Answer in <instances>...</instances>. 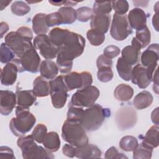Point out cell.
<instances>
[{
	"label": "cell",
	"mask_w": 159,
	"mask_h": 159,
	"mask_svg": "<svg viewBox=\"0 0 159 159\" xmlns=\"http://www.w3.org/2000/svg\"><path fill=\"white\" fill-rule=\"evenodd\" d=\"M48 37L59 48L56 61L58 70L61 73H70L73 60L84 52L86 43L84 38L79 34L59 27L52 29Z\"/></svg>",
	"instance_id": "1"
},
{
	"label": "cell",
	"mask_w": 159,
	"mask_h": 159,
	"mask_svg": "<svg viewBox=\"0 0 159 159\" xmlns=\"http://www.w3.org/2000/svg\"><path fill=\"white\" fill-rule=\"evenodd\" d=\"M110 114L109 109L103 108L101 105L94 104L86 109H83L78 122L86 131H95L101 127L105 119L110 116Z\"/></svg>",
	"instance_id": "2"
},
{
	"label": "cell",
	"mask_w": 159,
	"mask_h": 159,
	"mask_svg": "<svg viewBox=\"0 0 159 159\" xmlns=\"http://www.w3.org/2000/svg\"><path fill=\"white\" fill-rule=\"evenodd\" d=\"M35 122L36 118L29 111V109L17 106L16 117H12L10 120L9 129L14 135L21 137L29 132Z\"/></svg>",
	"instance_id": "3"
},
{
	"label": "cell",
	"mask_w": 159,
	"mask_h": 159,
	"mask_svg": "<svg viewBox=\"0 0 159 159\" xmlns=\"http://www.w3.org/2000/svg\"><path fill=\"white\" fill-rule=\"evenodd\" d=\"M61 137L65 142L77 147L88 143L89 139L81 124L76 120L66 119L61 127Z\"/></svg>",
	"instance_id": "4"
},
{
	"label": "cell",
	"mask_w": 159,
	"mask_h": 159,
	"mask_svg": "<svg viewBox=\"0 0 159 159\" xmlns=\"http://www.w3.org/2000/svg\"><path fill=\"white\" fill-rule=\"evenodd\" d=\"M17 144L24 159H53L55 157L51 152L38 145L32 135L19 137Z\"/></svg>",
	"instance_id": "5"
},
{
	"label": "cell",
	"mask_w": 159,
	"mask_h": 159,
	"mask_svg": "<svg viewBox=\"0 0 159 159\" xmlns=\"http://www.w3.org/2000/svg\"><path fill=\"white\" fill-rule=\"evenodd\" d=\"M100 95L99 90L94 86H88L78 89L72 96L69 106L78 107H89L95 104Z\"/></svg>",
	"instance_id": "6"
},
{
	"label": "cell",
	"mask_w": 159,
	"mask_h": 159,
	"mask_svg": "<svg viewBox=\"0 0 159 159\" xmlns=\"http://www.w3.org/2000/svg\"><path fill=\"white\" fill-rule=\"evenodd\" d=\"M40 60L39 55L34 47L27 50L20 58H15L12 62L17 66L20 73L28 71L36 73L40 69Z\"/></svg>",
	"instance_id": "7"
},
{
	"label": "cell",
	"mask_w": 159,
	"mask_h": 159,
	"mask_svg": "<svg viewBox=\"0 0 159 159\" xmlns=\"http://www.w3.org/2000/svg\"><path fill=\"white\" fill-rule=\"evenodd\" d=\"M50 95L53 106L56 109L64 107L67 101L68 90L65 86L63 76L60 75L50 80Z\"/></svg>",
	"instance_id": "8"
},
{
	"label": "cell",
	"mask_w": 159,
	"mask_h": 159,
	"mask_svg": "<svg viewBox=\"0 0 159 159\" xmlns=\"http://www.w3.org/2000/svg\"><path fill=\"white\" fill-rule=\"evenodd\" d=\"M5 43L13 51L16 58H20L27 50L34 47L32 39L24 37L14 31L6 35Z\"/></svg>",
	"instance_id": "9"
},
{
	"label": "cell",
	"mask_w": 159,
	"mask_h": 159,
	"mask_svg": "<svg viewBox=\"0 0 159 159\" xmlns=\"http://www.w3.org/2000/svg\"><path fill=\"white\" fill-rule=\"evenodd\" d=\"M132 32V29L129 25L127 16L114 13L113 15L110 34L111 37L118 41L125 40Z\"/></svg>",
	"instance_id": "10"
},
{
	"label": "cell",
	"mask_w": 159,
	"mask_h": 159,
	"mask_svg": "<svg viewBox=\"0 0 159 159\" xmlns=\"http://www.w3.org/2000/svg\"><path fill=\"white\" fill-rule=\"evenodd\" d=\"M63 76L68 91L76 89H83L91 85L93 83L92 75L88 71L81 73L73 71L67 73Z\"/></svg>",
	"instance_id": "11"
},
{
	"label": "cell",
	"mask_w": 159,
	"mask_h": 159,
	"mask_svg": "<svg viewBox=\"0 0 159 159\" xmlns=\"http://www.w3.org/2000/svg\"><path fill=\"white\" fill-rule=\"evenodd\" d=\"M33 45L39 50L40 54L46 60H52L57 57L59 48L50 40L48 35L45 34L37 35L33 41Z\"/></svg>",
	"instance_id": "12"
},
{
	"label": "cell",
	"mask_w": 159,
	"mask_h": 159,
	"mask_svg": "<svg viewBox=\"0 0 159 159\" xmlns=\"http://www.w3.org/2000/svg\"><path fill=\"white\" fill-rule=\"evenodd\" d=\"M115 119L119 129L127 130L135 125L137 120V112L131 107H124L117 111Z\"/></svg>",
	"instance_id": "13"
},
{
	"label": "cell",
	"mask_w": 159,
	"mask_h": 159,
	"mask_svg": "<svg viewBox=\"0 0 159 159\" xmlns=\"http://www.w3.org/2000/svg\"><path fill=\"white\" fill-rule=\"evenodd\" d=\"M151 69L147 68L141 64L135 65L132 70L131 81L141 89H145L148 86L152 81L153 72Z\"/></svg>",
	"instance_id": "14"
},
{
	"label": "cell",
	"mask_w": 159,
	"mask_h": 159,
	"mask_svg": "<svg viewBox=\"0 0 159 159\" xmlns=\"http://www.w3.org/2000/svg\"><path fill=\"white\" fill-rule=\"evenodd\" d=\"M141 65L155 71L159 60V48L158 43L151 44L140 55Z\"/></svg>",
	"instance_id": "15"
},
{
	"label": "cell",
	"mask_w": 159,
	"mask_h": 159,
	"mask_svg": "<svg viewBox=\"0 0 159 159\" xmlns=\"http://www.w3.org/2000/svg\"><path fill=\"white\" fill-rule=\"evenodd\" d=\"M142 47L135 37L132 40L131 45L125 47L121 52V58L131 66L137 65L140 60Z\"/></svg>",
	"instance_id": "16"
},
{
	"label": "cell",
	"mask_w": 159,
	"mask_h": 159,
	"mask_svg": "<svg viewBox=\"0 0 159 159\" xmlns=\"http://www.w3.org/2000/svg\"><path fill=\"white\" fill-rule=\"evenodd\" d=\"M16 104V94L9 90H1L0 112L2 116H8L10 114Z\"/></svg>",
	"instance_id": "17"
},
{
	"label": "cell",
	"mask_w": 159,
	"mask_h": 159,
	"mask_svg": "<svg viewBox=\"0 0 159 159\" xmlns=\"http://www.w3.org/2000/svg\"><path fill=\"white\" fill-rule=\"evenodd\" d=\"M147 19L146 13L143 10L139 7L130 10L127 16L130 26L136 30H141L147 27Z\"/></svg>",
	"instance_id": "18"
},
{
	"label": "cell",
	"mask_w": 159,
	"mask_h": 159,
	"mask_svg": "<svg viewBox=\"0 0 159 159\" xmlns=\"http://www.w3.org/2000/svg\"><path fill=\"white\" fill-rule=\"evenodd\" d=\"M19 69L14 62H9L1 70V83L4 86L14 84L17 80Z\"/></svg>",
	"instance_id": "19"
},
{
	"label": "cell",
	"mask_w": 159,
	"mask_h": 159,
	"mask_svg": "<svg viewBox=\"0 0 159 159\" xmlns=\"http://www.w3.org/2000/svg\"><path fill=\"white\" fill-rule=\"evenodd\" d=\"M101 150L94 144L87 143L76 147L75 157L78 158H99L101 157Z\"/></svg>",
	"instance_id": "20"
},
{
	"label": "cell",
	"mask_w": 159,
	"mask_h": 159,
	"mask_svg": "<svg viewBox=\"0 0 159 159\" xmlns=\"http://www.w3.org/2000/svg\"><path fill=\"white\" fill-rule=\"evenodd\" d=\"M111 16L109 14H94L91 19V29L106 34L109 28Z\"/></svg>",
	"instance_id": "21"
},
{
	"label": "cell",
	"mask_w": 159,
	"mask_h": 159,
	"mask_svg": "<svg viewBox=\"0 0 159 159\" xmlns=\"http://www.w3.org/2000/svg\"><path fill=\"white\" fill-rule=\"evenodd\" d=\"M17 105L23 108L29 109L37 100V96L32 90H16Z\"/></svg>",
	"instance_id": "22"
},
{
	"label": "cell",
	"mask_w": 159,
	"mask_h": 159,
	"mask_svg": "<svg viewBox=\"0 0 159 159\" xmlns=\"http://www.w3.org/2000/svg\"><path fill=\"white\" fill-rule=\"evenodd\" d=\"M41 76L46 80L55 78L58 73V68L57 64L51 60H43L39 69Z\"/></svg>",
	"instance_id": "23"
},
{
	"label": "cell",
	"mask_w": 159,
	"mask_h": 159,
	"mask_svg": "<svg viewBox=\"0 0 159 159\" xmlns=\"http://www.w3.org/2000/svg\"><path fill=\"white\" fill-rule=\"evenodd\" d=\"M33 93L37 97H46L50 94V85L46 79L37 76L33 82Z\"/></svg>",
	"instance_id": "24"
},
{
	"label": "cell",
	"mask_w": 159,
	"mask_h": 159,
	"mask_svg": "<svg viewBox=\"0 0 159 159\" xmlns=\"http://www.w3.org/2000/svg\"><path fill=\"white\" fill-rule=\"evenodd\" d=\"M153 98L152 94L146 90L138 93L133 100L134 107L139 110L144 109L149 107L153 102Z\"/></svg>",
	"instance_id": "25"
},
{
	"label": "cell",
	"mask_w": 159,
	"mask_h": 159,
	"mask_svg": "<svg viewBox=\"0 0 159 159\" xmlns=\"http://www.w3.org/2000/svg\"><path fill=\"white\" fill-rule=\"evenodd\" d=\"M47 14L44 13H37L32 19V30L37 35L45 34L49 27L46 22Z\"/></svg>",
	"instance_id": "26"
},
{
	"label": "cell",
	"mask_w": 159,
	"mask_h": 159,
	"mask_svg": "<svg viewBox=\"0 0 159 159\" xmlns=\"http://www.w3.org/2000/svg\"><path fill=\"white\" fill-rule=\"evenodd\" d=\"M42 143L44 147L51 152L58 151L60 147V140L58 134L53 131L47 133Z\"/></svg>",
	"instance_id": "27"
},
{
	"label": "cell",
	"mask_w": 159,
	"mask_h": 159,
	"mask_svg": "<svg viewBox=\"0 0 159 159\" xmlns=\"http://www.w3.org/2000/svg\"><path fill=\"white\" fill-rule=\"evenodd\" d=\"M158 125H153L150 127L146 132L143 140L142 143L152 148H156L158 146Z\"/></svg>",
	"instance_id": "28"
},
{
	"label": "cell",
	"mask_w": 159,
	"mask_h": 159,
	"mask_svg": "<svg viewBox=\"0 0 159 159\" xmlns=\"http://www.w3.org/2000/svg\"><path fill=\"white\" fill-rule=\"evenodd\" d=\"M114 97L120 101H127L130 100L134 95L133 88L126 84H119L114 91Z\"/></svg>",
	"instance_id": "29"
},
{
	"label": "cell",
	"mask_w": 159,
	"mask_h": 159,
	"mask_svg": "<svg viewBox=\"0 0 159 159\" xmlns=\"http://www.w3.org/2000/svg\"><path fill=\"white\" fill-rule=\"evenodd\" d=\"M132 66L125 61L121 57L117 59L116 68L119 76L124 80L128 81L132 78Z\"/></svg>",
	"instance_id": "30"
},
{
	"label": "cell",
	"mask_w": 159,
	"mask_h": 159,
	"mask_svg": "<svg viewBox=\"0 0 159 159\" xmlns=\"http://www.w3.org/2000/svg\"><path fill=\"white\" fill-rule=\"evenodd\" d=\"M58 12L62 17L63 24H73L77 19L76 11L71 7H61L58 10Z\"/></svg>",
	"instance_id": "31"
},
{
	"label": "cell",
	"mask_w": 159,
	"mask_h": 159,
	"mask_svg": "<svg viewBox=\"0 0 159 159\" xmlns=\"http://www.w3.org/2000/svg\"><path fill=\"white\" fill-rule=\"evenodd\" d=\"M153 153V148L143 143L139 144L138 147L133 151V158L135 159H150Z\"/></svg>",
	"instance_id": "32"
},
{
	"label": "cell",
	"mask_w": 159,
	"mask_h": 159,
	"mask_svg": "<svg viewBox=\"0 0 159 159\" xmlns=\"http://www.w3.org/2000/svg\"><path fill=\"white\" fill-rule=\"evenodd\" d=\"M139 145L137 139L132 135H125L121 138L119 142V147L126 152L134 151Z\"/></svg>",
	"instance_id": "33"
},
{
	"label": "cell",
	"mask_w": 159,
	"mask_h": 159,
	"mask_svg": "<svg viewBox=\"0 0 159 159\" xmlns=\"http://www.w3.org/2000/svg\"><path fill=\"white\" fill-rule=\"evenodd\" d=\"M135 39L139 43L142 48L148 46L151 40V34L148 27L147 26L141 30H136Z\"/></svg>",
	"instance_id": "34"
},
{
	"label": "cell",
	"mask_w": 159,
	"mask_h": 159,
	"mask_svg": "<svg viewBox=\"0 0 159 159\" xmlns=\"http://www.w3.org/2000/svg\"><path fill=\"white\" fill-rule=\"evenodd\" d=\"M86 37L90 43L93 46H99L105 40L104 34L92 29L87 32Z\"/></svg>",
	"instance_id": "35"
},
{
	"label": "cell",
	"mask_w": 159,
	"mask_h": 159,
	"mask_svg": "<svg viewBox=\"0 0 159 159\" xmlns=\"http://www.w3.org/2000/svg\"><path fill=\"white\" fill-rule=\"evenodd\" d=\"M11 10L14 14L17 16H23L30 11V7L25 2L16 1L11 4Z\"/></svg>",
	"instance_id": "36"
},
{
	"label": "cell",
	"mask_w": 159,
	"mask_h": 159,
	"mask_svg": "<svg viewBox=\"0 0 159 159\" xmlns=\"http://www.w3.org/2000/svg\"><path fill=\"white\" fill-rule=\"evenodd\" d=\"M112 10V1H95L93 7L94 14H109Z\"/></svg>",
	"instance_id": "37"
},
{
	"label": "cell",
	"mask_w": 159,
	"mask_h": 159,
	"mask_svg": "<svg viewBox=\"0 0 159 159\" xmlns=\"http://www.w3.org/2000/svg\"><path fill=\"white\" fill-rule=\"evenodd\" d=\"M16 58L13 51L5 43H2L0 47V61L2 63L11 62Z\"/></svg>",
	"instance_id": "38"
},
{
	"label": "cell",
	"mask_w": 159,
	"mask_h": 159,
	"mask_svg": "<svg viewBox=\"0 0 159 159\" xmlns=\"http://www.w3.org/2000/svg\"><path fill=\"white\" fill-rule=\"evenodd\" d=\"M113 71L112 70V67L109 66H103L98 68L97 72V76L101 82L107 83L112 80L113 78Z\"/></svg>",
	"instance_id": "39"
},
{
	"label": "cell",
	"mask_w": 159,
	"mask_h": 159,
	"mask_svg": "<svg viewBox=\"0 0 159 159\" xmlns=\"http://www.w3.org/2000/svg\"><path fill=\"white\" fill-rule=\"evenodd\" d=\"M47 133V128L45 125L43 124H37L34 129L32 132V136L35 141L39 143H41Z\"/></svg>",
	"instance_id": "40"
},
{
	"label": "cell",
	"mask_w": 159,
	"mask_h": 159,
	"mask_svg": "<svg viewBox=\"0 0 159 159\" xmlns=\"http://www.w3.org/2000/svg\"><path fill=\"white\" fill-rule=\"evenodd\" d=\"M77 19L82 22H86L91 19L94 15L93 9L88 7H81L76 10Z\"/></svg>",
	"instance_id": "41"
},
{
	"label": "cell",
	"mask_w": 159,
	"mask_h": 159,
	"mask_svg": "<svg viewBox=\"0 0 159 159\" xmlns=\"http://www.w3.org/2000/svg\"><path fill=\"white\" fill-rule=\"evenodd\" d=\"M112 9L115 11V13L119 15H125L129 8V2L125 0L113 1H112Z\"/></svg>",
	"instance_id": "42"
},
{
	"label": "cell",
	"mask_w": 159,
	"mask_h": 159,
	"mask_svg": "<svg viewBox=\"0 0 159 159\" xmlns=\"http://www.w3.org/2000/svg\"><path fill=\"white\" fill-rule=\"evenodd\" d=\"M46 22L48 27L63 24V19L60 14L57 11L47 14Z\"/></svg>",
	"instance_id": "43"
},
{
	"label": "cell",
	"mask_w": 159,
	"mask_h": 159,
	"mask_svg": "<svg viewBox=\"0 0 159 159\" xmlns=\"http://www.w3.org/2000/svg\"><path fill=\"white\" fill-rule=\"evenodd\" d=\"M120 52V50L118 47L116 45H111L106 47L104 48L103 51V55H105L108 58L112 60V58L118 56Z\"/></svg>",
	"instance_id": "44"
},
{
	"label": "cell",
	"mask_w": 159,
	"mask_h": 159,
	"mask_svg": "<svg viewBox=\"0 0 159 159\" xmlns=\"http://www.w3.org/2000/svg\"><path fill=\"white\" fill-rule=\"evenodd\" d=\"M105 158H127V157L120 153L115 147H111L106 152Z\"/></svg>",
	"instance_id": "45"
},
{
	"label": "cell",
	"mask_w": 159,
	"mask_h": 159,
	"mask_svg": "<svg viewBox=\"0 0 159 159\" xmlns=\"http://www.w3.org/2000/svg\"><path fill=\"white\" fill-rule=\"evenodd\" d=\"M0 158L1 159H16L14 152L11 148L7 146H1L0 147Z\"/></svg>",
	"instance_id": "46"
},
{
	"label": "cell",
	"mask_w": 159,
	"mask_h": 159,
	"mask_svg": "<svg viewBox=\"0 0 159 159\" xmlns=\"http://www.w3.org/2000/svg\"><path fill=\"white\" fill-rule=\"evenodd\" d=\"M96 66L98 68L103 66H109L112 67V61L111 59L108 58L105 55H99L96 60Z\"/></svg>",
	"instance_id": "47"
},
{
	"label": "cell",
	"mask_w": 159,
	"mask_h": 159,
	"mask_svg": "<svg viewBox=\"0 0 159 159\" xmlns=\"http://www.w3.org/2000/svg\"><path fill=\"white\" fill-rule=\"evenodd\" d=\"M62 152L64 155L70 158H73L75 157L76 147L70 143L65 144L62 148Z\"/></svg>",
	"instance_id": "48"
},
{
	"label": "cell",
	"mask_w": 159,
	"mask_h": 159,
	"mask_svg": "<svg viewBox=\"0 0 159 159\" xmlns=\"http://www.w3.org/2000/svg\"><path fill=\"white\" fill-rule=\"evenodd\" d=\"M16 32L17 34H19V35L24 37L29 38V39H33L32 31L28 27H25V26L20 27L17 29V30H16Z\"/></svg>",
	"instance_id": "49"
},
{
	"label": "cell",
	"mask_w": 159,
	"mask_h": 159,
	"mask_svg": "<svg viewBox=\"0 0 159 159\" xmlns=\"http://www.w3.org/2000/svg\"><path fill=\"white\" fill-rule=\"evenodd\" d=\"M49 3L52 4L53 6H60L62 5H64L66 7H70V6H76L78 2H74L72 1H49Z\"/></svg>",
	"instance_id": "50"
},
{
	"label": "cell",
	"mask_w": 159,
	"mask_h": 159,
	"mask_svg": "<svg viewBox=\"0 0 159 159\" xmlns=\"http://www.w3.org/2000/svg\"><path fill=\"white\" fill-rule=\"evenodd\" d=\"M152 76V80L153 81V91L156 94H158V68H157L155 71L153 72Z\"/></svg>",
	"instance_id": "51"
},
{
	"label": "cell",
	"mask_w": 159,
	"mask_h": 159,
	"mask_svg": "<svg viewBox=\"0 0 159 159\" xmlns=\"http://www.w3.org/2000/svg\"><path fill=\"white\" fill-rule=\"evenodd\" d=\"M151 120L155 125H158V107L155 108L151 114Z\"/></svg>",
	"instance_id": "52"
},
{
	"label": "cell",
	"mask_w": 159,
	"mask_h": 159,
	"mask_svg": "<svg viewBox=\"0 0 159 159\" xmlns=\"http://www.w3.org/2000/svg\"><path fill=\"white\" fill-rule=\"evenodd\" d=\"M0 26H1V39H2L4 37V34L8 31L9 25L6 22H1Z\"/></svg>",
	"instance_id": "53"
},
{
	"label": "cell",
	"mask_w": 159,
	"mask_h": 159,
	"mask_svg": "<svg viewBox=\"0 0 159 159\" xmlns=\"http://www.w3.org/2000/svg\"><path fill=\"white\" fill-rule=\"evenodd\" d=\"M158 12H155V15L153 16L152 18V24L153 27L157 31H158Z\"/></svg>",
	"instance_id": "54"
}]
</instances>
